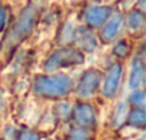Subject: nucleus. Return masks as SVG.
Instances as JSON below:
<instances>
[{
    "mask_svg": "<svg viewBox=\"0 0 146 140\" xmlns=\"http://www.w3.org/2000/svg\"><path fill=\"white\" fill-rule=\"evenodd\" d=\"M6 20H7V12L3 6H0V32L6 26Z\"/></svg>",
    "mask_w": 146,
    "mask_h": 140,
    "instance_id": "obj_17",
    "label": "nucleus"
},
{
    "mask_svg": "<svg viewBox=\"0 0 146 140\" xmlns=\"http://www.w3.org/2000/svg\"><path fill=\"white\" fill-rule=\"evenodd\" d=\"M100 30V40L103 43H110L120 32L123 26V17L120 15H112L103 24Z\"/></svg>",
    "mask_w": 146,
    "mask_h": 140,
    "instance_id": "obj_8",
    "label": "nucleus"
},
{
    "mask_svg": "<svg viewBox=\"0 0 146 140\" xmlns=\"http://www.w3.org/2000/svg\"><path fill=\"white\" fill-rule=\"evenodd\" d=\"M17 140H39V137H37V134L36 133H32V131H26V133H23Z\"/></svg>",
    "mask_w": 146,
    "mask_h": 140,
    "instance_id": "obj_18",
    "label": "nucleus"
},
{
    "mask_svg": "<svg viewBox=\"0 0 146 140\" xmlns=\"http://www.w3.org/2000/svg\"><path fill=\"white\" fill-rule=\"evenodd\" d=\"M145 83V66L142 60L133 59L132 66H130V72H129V79H127V87L130 90L140 89Z\"/></svg>",
    "mask_w": 146,
    "mask_h": 140,
    "instance_id": "obj_10",
    "label": "nucleus"
},
{
    "mask_svg": "<svg viewBox=\"0 0 146 140\" xmlns=\"http://www.w3.org/2000/svg\"><path fill=\"white\" fill-rule=\"evenodd\" d=\"M113 53L117 56V57H125L127 53H129V44L126 40H120L115 44L113 47Z\"/></svg>",
    "mask_w": 146,
    "mask_h": 140,
    "instance_id": "obj_15",
    "label": "nucleus"
},
{
    "mask_svg": "<svg viewBox=\"0 0 146 140\" xmlns=\"http://www.w3.org/2000/svg\"><path fill=\"white\" fill-rule=\"evenodd\" d=\"M70 140H89V133L82 127L73 129L70 131Z\"/></svg>",
    "mask_w": 146,
    "mask_h": 140,
    "instance_id": "obj_16",
    "label": "nucleus"
},
{
    "mask_svg": "<svg viewBox=\"0 0 146 140\" xmlns=\"http://www.w3.org/2000/svg\"><path fill=\"white\" fill-rule=\"evenodd\" d=\"M72 36H73V40H75L79 50L93 52L98 47V40H96L95 34L88 27H83V26L76 27Z\"/></svg>",
    "mask_w": 146,
    "mask_h": 140,
    "instance_id": "obj_6",
    "label": "nucleus"
},
{
    "mask_svg": "<svg viewBox=\"0 0 146 140\" xmlns=\"http://www.w3.org/2000/svg\"><path fill=\"white\" fill-rule=\"evenodd\" d=\"M122 80V66L120 64H113L109 72L106 73L105 79H103V85H102V94L108 99H112L120 85Z\"/></svg>",
    "mask_w": 146,
    "mask_h": 140,
    "instance_id": "obj_5",
    "label": "nucleus"
},
{
    "mask_svg": "<svg viewBox=\"0 0 146 140\" xmlns=\"http://www.w3.org/2000/svg\"><path fill=\"white\" fill-rule=\"evenodd\" d=\"M126 116H127V104H126V102L122 100V102H119L116 104V107L113 110V116H112V124H113V127H119L125 122Z\"/></svg>",
    "mask_w": 146,
    "mask_h": 140,
    "instance_id": "obj_12",
    "label": "nucleus"
},
{
    "mask_svg": "<svg viewBox=\"0 0 146 140\" xmlns=\"http://www.w3.org/2000/svg\"><path fill=\"white\" fill-rule=\"evenodd\" d=\"M129 102H130L133 106H136V107H139V109H143L145 104H146L145 92H143L142 89H135V90H132V93H130V96H129Z\"/></svg>",
    "mask_w": 146,
    "mask_h": 140,
    "instance_id": "obj_13",
    "label": "nucleus"
},
{
    "mask_svg": "<svg viewBox=\"0 0 146 140\" xmlns=\"http://www.w3.org/2000/svg\"><path fill=\"white\" fill-rule=\"evenodd\" d=\"M146 122V114L143 112V109H135L133 112H130L129 114V123L135 127L143 126Z\"/></svg>",
    "mask_w": 146,
    "mask_h": 140,
    "instance_id": "obj_14",
    "label": "nucleus"
},
{
    "mask_svg": "<svg viewBox=\"0 0 146 140\" xmlns=\"http://www.w3.org/2000/svg\"><path fill=\"white\" fill-rule=\"evenodd\" d=\"M85 63V54L79 49L73 47H62L54 50L47 60L44 61V70L46 72H54L57 69L64 67H73Z\"/></svg>",
    "mask_w": 146,
    "mask_h": 140,
    "instance_id": "obj_2",
    "label": "nucleus"
},
{
    "mask_svg": "<svg viewBox=\"0 0 146 140\" xmlns=\"http://www.w3.org/2000/svg\"><path fill=\"white\" fill-rule=\"evenodd\" d=\"M112 16L110 6H90L85 13V22L90 27H100Z\"/></svg>",
    "mask_w": 146,
    "mask_h": 140,
    "instance_id": "obj_7",
    "label": "nucleus"
},
{
    "mask_svg": "<svg viewBox=\"0 0 146 140\" xmlns=\"http://www.w3.org/2000/svg\"><path fill=\"white\" fill-rule=\"evenodd\" d=\"M73 119H75V122L79 126H83V127L95 126V123H96L95 110L92 106H89L86 103L75 106V109H73Z\"/></svg>",
    "mask_w": 146,
    "mask_h": 140,
    "instance_id": "obj_9",
    "label": "nucleus"
},
{
    "mask_svg": "<svg viewBox=\"0 0 146 140\" xmlns=\"http://www.w3.org/2000/svg\"><path fill=\"white\" fill-rule=\"evenodd\" d=\"M100 80H102V73L96 69H89L80 76V80L76 86V93L79 97L82 99H89L92 97L99 86H100Z\"/></svg>",
    "mask_w": 146,
    "mask_h": 140,
    "instance_id": "obj_4",
    "label": "nucleus"
},
{
    "mask_svg": "<svg viewBox=\"0 0 146 140\" xmlns=\"http://www.w3.org/2000/svg\"><path fill=\"white\" fill-rule=\"evenodd\" d=\"M72 89V79L67 75L39 76L33 82V90L42 97H63Z\"/></svg>",
    "mask_w": 146,
    "mask_h": 140,
    "instance_id": "obj_1",
    "label": "nucleus"
},
{
    "mask_svg": "<svg viewBox=\"0 0 146 140\" xmlns=\"http://www.w3.org/2000/svg\"><path fill=\"white\" fill-rule=\"evenodd\" d=\"M126 24L130 32H139L145 26V16L142 10H133L126 17Z\"/></svg>",
    "mask_w": 146,
    "mask_h": 140,
    "instance_id": "obj_11",
    "label": "nucleus"
},
{
    "mask_svg": "<svg viewBox=\"0 0 146 140\" xmlns=\"http://www.w3.org/2000/svg\"><path fill=\"white\" fill-rule=\"evenodd\" d=\"M35 24H36V7L33 5H29L19 15L12 29V39H15L16 42L25 39L27 34L32 33Z\"/></svg>",
    "mask_w": 146,
    "mask_h": 140,
    "instance_id": "obj_3",
    "label": "nucleus"
}]
</instances>
